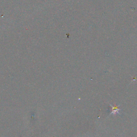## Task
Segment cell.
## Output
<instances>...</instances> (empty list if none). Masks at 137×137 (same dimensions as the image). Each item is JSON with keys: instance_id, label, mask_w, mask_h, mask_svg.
Listing matches in <instances>:
<instances>
[{"instance_id": "6da1fadb", "label": "cell", "mask_w": 137, "mask_h": 137, "mask_svg": "<svg viewBox=\"0 0 137 137\" xmlns=\"http://www.w3.org/2000/svg\"><path fill=\"white\" fill-rule=\"evenodd\" d=\"M110 106L111 108L112 111L111 112V114L116 115V114H119V111L120 110V109L118 108V107L117 106H113V105L110 104Z\"/></svg>"}]
</instances>
